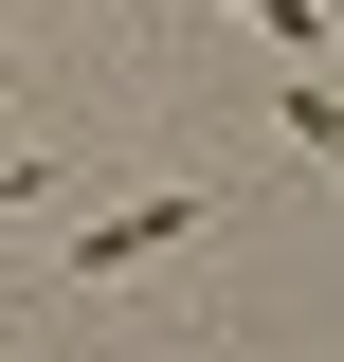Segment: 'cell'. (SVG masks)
<instances>
[{"instance_id": "1", "label": "cell", "mask_w": 344, "mask_h": 362, "mask_svg": "<svg viewBox=\"0 0 344 362\" xmlns=\"http://www.w3.org/2000/svg\"><path fill=\"white\" fill-rule=\"evenodd\" d=\"M181 218H200V199H181V181H145V199H109V218L73 235V290H91V272H145V254H164Z\"/></svg>"}, {"instance_id": "2", "label": "cell", "mask_w": 344, "mask_h": 362, "mask_svg": "<svg viewBox=\"0 0 344 362\" xmlns=\"http://www.w3.org/2000/svg\"><path fill=\"white\" fill-rule=\"evenodd\" d=\"M236 18H254V37H290V54L326 37V0H236Z\"/></svg>"}, {"instance_id": "3", "label": "cell", "mask_w": 344, "mask_h": 362, "mask_svg": "<svg viewBox=\"0 0 344 362\" xmlns=\"http://www.w3.org/2000/svg\"><path fill=\"white\" fill-rule=\"evenodd\" d=\"M290 145H326V163H344V90H290Z\"/></svg>"}]
</instances>
